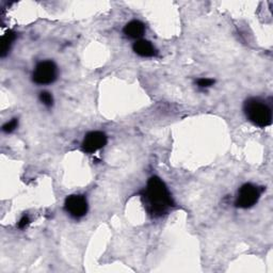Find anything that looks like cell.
I'll list each match as a JSON object with an SVG mask.
<instances>
[{
	"label": "cell",
	"instance_id": "52a82bcc",
	"mask_svg": "<svg viewBox=\"0 0 273 273\" xmlns=\"http://www.w3.org/2000/svg\"><path fill=\"white\" fill-rule=\"evenodd\" d=\"M134 52L136 55H139L141 57H144V58L154 57V55H156V51H155L154 46L150 42L145 40L136 41L134 44Z\"/></svg>",
	"mask_w": 273,
	"mask_h": 273
},
{
	"label": "cell",
	"instance_id": "277c9868",
	"mask_svg": "<svg viewBox=\"0 0 273 273\" xmlns=\"http://www.w3.org/2000/svg\"><path fill=\"white\" fill-rule=\"evenodd\" d=\"M260 196V191L257 187L251 184H246L238 191L236 206L239 208H250L254 206Z\"/></svg>",
	"mask_w": 273,
	"mask_h": 273
},
{
	"label": "cell",
	"instance_id": "4fadbf2b",
	"mask_svg": "<svg viewBox=\"0 0 273 273\" xmlns=\"http://www.w3.org/2000/svg\"><path fill=\"white\" fill-rule=\"evenodd\" d=\"M29 222H30V220L28 218V216H24L23 218L20 220V222H18V227L23 229L29 224Z\"/></svg>",
	"mask_w": 273,
	"mask_h": 273
},
{
	"label": "cell",
	"instance_id": "7a4b0ae2",
	"mask_svg": "<svg viewBox=\"0 0 273 273\" xmlns=\"http://www.w3.org/2000/svg\"><path fill=\"white\" fill-rule=\"evenodd\" d=\"M246 117L259 127H267L272 123V111L268 105L255 98L247 99L245 104Z\"/></svg>",
	"mask_w": 273,
	"mask_h": 273
},
{
	"label": "cell",
	"instance_id": "8fae6325",
	"mask_svg": "<svg viewBox=\"0 0 273 273\" xmlns=\"http://www.w3.org/2000/svg\"><path fill=\"white\" fill-rule=\"evenodd\" d=\"M17 126H18V121H17V119H13L12 121L8 122L7 124H4L3 127H2V129H3V132H4V133L10 134V133H12V132H14V130L17 128Z\"/></svg>",
	"mask_w": 273,
	"mask_h": 273
},
{
	"label": "cell",
	"instance_id": "8992f818",
	"mask_svg": "<svg viewBox=\"0 0 273 273\" xmlns=\"http://www.w3.org/2000/svg\"><path fill=\"white\" fill-rule=\"evenodd\" d=\"M107 144V136L102 132H91L84 136L82 150L85 153H95Z\"/></svg>",
	"mask_w": 273,
	"mask_h": 273
},
{
	"label": "cell",
	"instance_id": "6da1fadb",
	"mask_svg": "<svg viewBox=\"0 0 273 273\" xmlns=\"http://www.w3.org/2000/svg\"><path fill=\"white\" fill-rule=\"evenodd\" d=\"M145 196L150 205L151 213L154 216L164 215L167 209L173 206L169 190L164 183L157 176H153L148 179Z\"/></svg>",
	"mask_w": 273,
	"mask_h": 273
},
{
	"label": "cell",
	"instance_id": "5b68a950",
	"mask_svg": "<svg viewBox=\"0 0 273 273\" xmlns=\"http://www.w3.org/2000/svg\"><path fill=\"white\" fill-rule=\"evenodd\" d=\"M64 208L66 212L76 219L82 218L88 212V202L83 195L74 194L66 197Z\"/></svg>",
	"mask_w": 273,
	"mask_h": 273
},
{
	"label": "cell",
	"instance_id": "30bf717a",
	"mask_svg": "<svg viewBox=\"0 0 273 273\" xmlns=\"http://www.w3.org/2000/svg\"><path fill=\"white\" fill-rule=\"evenodd\" d=\"M40 99L41 102L45 105L47 107H52L53 104H54V98L52 96V94L49 92H42L40 94Z\"/></svg>",
	"mask_w": 273,
	"mask_h": 273
},
{
	"label": "cell",
	"instance_id": "9c48e42d",
	"mask_svg": "<svg viewBox=\"0 0 273 273\" xmlns=\"http://www.w3.org/2000/svg\"><path fill=\"white\" fill-rule=\"evenodd\" d=\"M15 33L13 31H9L8 33H5V35L2 36L1 40V57H4L5 55L8 54V52L10 51L12 43L15 40Z\"/></svg>",
	"mask_w": 273,
	"mask_h": 273
},
{
	"label": "cell",
	"instance_id": "7c38bea8",
	"mask_svg": "<svg viewBox=\"0 0 273 273\" xmlns=\"http://www.w3.org/2000/svg\"><path fill=\"white\" fill-rule=\"evenodd\" d=\"M215 83L214 79H208V78H201L196 82V84L200 86V88H209Z\"/></svg>",
	"mask_w": 273,
	"mask_h": 273
},
{
	"label": "cell",
	"instance_id": "ba28073f",
	"mask_svg": "<svg viewBox=\"0 0 273 273\" xmlns=\"http://www.w3.org/2000/svg\"><path fill=\"white\" fill-rule=\"evenodd\" d=\"M145 31V27L143 23L139 21L129 22L125 27H124V33L132 39H138L143 35Z\"/></svg>",
	"mask_w": 273,
	"mask_h": 273
},
{
	"label": "cell",
	"instance_id": "3957f363",
	"mask_svg": "<svg viewBox=\"0 0 273 273\" xmlns=\"http://www.w3.org/2000/svg\"><path fill=\"white\" fill-rule=\"evenodd\" d=\"M57 78V66L53 61H43L35 66L32 80L38 84L53 83Z\"/></svg>",
	"mask_w": 273,
	"mask_h": 273
}]
</instances>
